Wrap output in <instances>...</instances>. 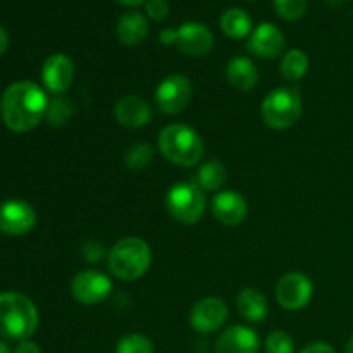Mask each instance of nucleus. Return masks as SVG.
Segmentation results:
<instances>
[{
    "mask_svg": "<svg viewBox=\"0 0 353 353\" xmlns=\"http://www.w3.org/2000/svg\"><path fill=\"white\" fill-rule=\"evenodd\" d=\"M157 147L169 162L181 168H195L205 154L202 137L186 124H171L159 133Z\"/></svg>",
    "mask_w": 353,
    "mask_h": 353,
    "instance_id": "obj_3",
    "label": "nucleus"
},
{
    "mask_svg": "<svg viewBox=\"0 0 353 353\" xmlns=\"http://www.w3.org/2000/svg\"><path fill=\"white\" fill-rule=\"evenodd\" d=\"M228 179V171L221 161H209L202 164L196 171L193 181L203 190V192H216L223 188Z\"/></svg>",
    "mask_w": 353,
    "mask_h": 353,
    "instance_id": "obj_22",
    "label": "nucleus"
},
{
    "mask_svg": "<svg viewBox=\"0 0 353 353\" xmlns=\"http://www.w3.org/2000/svg\"><path fill=\"white\" fill-rule=\"evenodd\" d=\"M212 214L219 223L226 226H238L248 216L247 200L233 190L219 192L212 199Z\"/></svg>",
    "mask_w": 353,
    "mask_h": 353,
    "instance_id": "obj_15",
    "label": "nucleus"
},
{
    "mask_svg": "<svg viewBox=\"0 0 353 353\" xmlns=\"http://www.w3.org/2000/svg\"><path fill=\"white\" fill-rule=\"evenodd\" d=\"M74 103L69 97H65L64 93L62 95H54V99L48 100L47 114H45V119L50 126L61 128L68 123L69 119L74 114Z\"/></svg>",
    "mask_w": 353,
    "mask_h": 353,
    "instance_id": "obj_24",
    "label": "nucleus"
},
{
    "mask_svg": "<svg viewBox=\"0 0 353 353\" xmlns=\"http://www.w3.org/2000/svg\"><path fill=\"white\" fill-rule=\"evenodd\" d=\"M74 78V64L65 54H52L41 68V83L54 95H62Z\"/></svg>",
    "mask_w": 353,
    "mask_h": 353,
    "instance_id": "obj_13",
    "label": "nucleus"
},
{
    "mask_svg": "<svg viewBox=\"0 0 353 353\" xmlns=\"http://www.w3.org/2000/svg\"><path fill=\"white\" fill-rule=\"evenodd\" d=\"M326 3L331 7V9H340L341 6L347 3V0H326Z\"/></svg>",
    "mask_w": 353,
    "mask_h": 353,
    "instance_id": "obj_36",
    "label": "nucleus"
},
{
    "mask_svg": "<svg viewBox=\"0 0 353 353\" xmlns=\"http://www.w3.org/2000/svg\"><path fill=\"white\" fill-rule=\"evenodd\" d=\"M0 353H12L9 345L6 343V340H0Z\"/></svg>",
    "mask_w": 353,
    "mask_h": 353,
    "instance_id": "obj_37",
    "label": "nucleus"
},
{
    "mask_svg": "<svg viewBox=\"0 0 353 353\" xmlns=\"http://www.w3.org/2000/svg\"><path fill=\"white\" fill-rule=\"evenodd\" d=\"M279 17L286 21H296L305 16L309 9V0H272Z\"/></svg>",
    "mask_w": 353,
    "mask_h": 353,
    "instance_id": "obj_27",
    "label": "nucleus"
},
{
    "mask_svg": "<svg viewBox=\"0 0 353 353\" xmlns=\"http://www.w3.org/2000/svg\"><path fill=\"white\" fill-rule=\"evenodd\" d=\"M14 353H41V348L38 347L34 341L24 340V341H19V343H17Z\"/></svg>",
    "mask_w": 353,
    "mask_h": 353,
    "instance_id": "obj_32",
    "label": "nucleus"
},
{
    "mask_svg": "<svg viewBox=\"0 0 353 353\" xmlns=\"http://www.w3.org/2000/svg\"><path fill=\"white\" fill-rule=\"evenodd\" d=\"M116 353H154V343L145 334L131 333L121 338Z\"/></svg>",
    "mask_w": 353,
    "mask_h": 353,
    "instance_id": "obj_26",
    "label": "nucleus"
},
{
    "mask_svg": "<svg viewBox=\"0 0 353 353\" xmlns=\"http://www.w3.org/2000/svg\"><path fill=\"white\" fill-rule=\"evenodd\" d=\"M300 353H336L331 345L324 343V341H317V343L307 345Z\"/></svg>",
    "mask_w": 353,
    "mask_h": 353,
    "instance_id": "obj_31",
    "label": "nucleus"
},
{
    "mask_svg": "<svg viewBox=\"0 0 353 353\" xmlns=\"http://www.w3.org/2000/svg\"><path fill=\"white\" fill-rule=\"evenodd\" d=\"M226 78L238 92H250L259 83L257 65L248 57H233L226 65Z\"/></svg>",
    "mask_w": 353,
    "mask_h": 353,
    "instance_id": "obj_19",
    "label": "nucleus"
},
{
    "mask_svg": "<svg viewBox=\"0 0 353 353\" xmlns=\"http://www.w3.org/2000/svg\"><path fill=\"white\" fill-rule=\"evenodd\" d=\"M112 292V281L109 276L100 271L78 272L71 281V295L81 305H97L102 303Z\"/></svg>",
    "mask_w": 353,
    "mask_h": 353,
    "instance_id": "obj_8",
    "label": "nucleus"
},
{
    "mask_svg": "<svg viewBox=\"0 0 353 353\" xmlns=\"http://www.w3.org/2000/svg\"><path fill=\"white\" fill-rule=\"evenodd\" d=\"M205 193L195 181L176 183L165 193L169 216L181 224H195L205 212Z\"/></svg>",
    "mask_w": 353,
    "mask_h": 353,
    "instance_id": "obj_6",
    "label": "nucleus"
},
{
    "mask_svg": "<svg viewBox=\"0 0 353 353\" xmlns=\"http://www.w3.org/2000/svg\"><path fill=\"white\" fill-rule=\"evenodd\" d=\"M302 112V95L292 86H281L269 92L261 107L262 119L272 130H288L300 119Z\"/></svg>",
    "mask_w": 353,
    "mask_h": 353,
    "instance_id": "obj_5",
    "label": "nucleus"
},
{
    "mask_svg": "<svg viewBox=\"0 0 353 353\" xmlns=\"http://www.w3.org/2000/svg\"><path fill=\"white\" fill-rule=\"evenodd\" d=\"M114 116L123 126L137 130L147 126L152 121V107L145 99L138 95H126L117 100L114 107Z\"/></svg>",
    "mask_w": 353,
    "mask_h": 353,
    "instance_id": "obj_17",
    "label": "nucleus"
},
{
    "mask_svg": "<svg viewBox=\"0 0 353 353\" xmlns=\"http://www.w3.org/2000/svg\"><path fill=\"white\" fill-rule=\"evenodd\" d=\"M176 47L190 57H202L212 50L214 34L205 24L190 21L176 30Z\"/></svg>",
    "mask_w": 353,
    "mask_h": 353,
    "instance_id": "obj_12",
    "label": "nucleus"
},
{
    "mask_svg": "<svg viewBox=\"0 0 353 353\" xmlns=\"http://www.w3.org/2000/svg\"><path fill=\"white\" fill-rule=\"evenodd\" d=\"M47 107V93L40 85L33 81H17L7 86L0 99V117L14 133H28L45 119Z\"/></svg>",
    "mask_w": 353,
    "mask_h": 353,
    "instance_id": "obj_1",
    "label": "nucleus"
},
{
    "mask_svg": "<svg viewBox=\"0 0 353 353\" xmlns=\"http://www.w3.org/2000/svg\"><path fill=\"white\" fill-rule=\"evenodd\" d=\"M116 33L121 43L126 45V47L140 45L148 34L147 16L138 12V10H130V12L123 14L117 21Z\"/></svg>",
    "mask_w": 353,
    "mask_h": 353,
    "instance_id": "obj_18",
    "label": "nucleus"
},
{
    "mask_svg": "<svg viewBox=\"0 0 353 353\" xmlns=\"http://www.w3.org/2000/svg\"><path fill=\"white\" fill-rule=\"evenodd\" d=\"M247 48L261 59H276L285 50V34L272 23H261L248 37Z\"/></svg>",
    "mask_w": 353,
    "mask_h": 353,
    "instance_id": "obj_14",
    "label": "nucleus"
},
{
    "mask_svg": "<svg viewBox=\"0 0 353 353\" xmlns=\"http://www.w3.org/2000/svg\"><path fill=\"white\" fill-rule=\"evenodd\" d=\"M143 7H145V16L150 17L152 21H157V23L168 19L169 10H171L169 9L168 0H147Z\"/></svg>",
    "mask_w": 353,
    "mask_h": 353,
    "instance_id": "obj_30",
    "label": "nucleus"
},
{
    "mask_svg": "<svg viewBox=\"0 0 353 353\" xmlns=\"http://www.w3.org/2000/svg\"><path fill=\"white\" fill-rule=\"evenodd\" d=\"M236 307L240 316L248 323H262L268 317L269 303L268 299L257 288H243L236 296Z\"/></svg>",
    "mask_w": 353,
    "mask_h": 353,
    "instance_id": "obj_20",
    "label": "nucleus"
},
{
    "mask_svg": "<svg viewBox=\"0 0 353 353\" xmlns=\"http://www.w3.org/2000/svg\"><path fill=\"white\" fill-rule=\"evenodd\" d=\"M228 319V305L223 299L205 296L193 305L190 324L200 334H210L219 330Z\"/></svg>",
    "mask_w": 353,
    "mask_h": 353,
    "instance_id": "obj_11",
    "label": "nucleus"
},
{
    "mask_svg": "<svg viewBox=\"0 0 353 353\" xmlns=\"http://www.w3.org/2000/svg\"><path fill=\"white\" fill-rule=\"evenodd\" d=\"M159 40L164 45H176V30L172 28H165L159 33Z\"/></svg>",
    "mask_w": 353,
    "mask_h": 353,
    "instance_id": "obj_33",
    "label": "nucleus"
},
{
    "mask_svg": "<svg viewBox=\"0 0 353 353\" xmlns=\"http://www.w3.org/2000/svg\"><path fill=\"white\" fill-rule=\"evenodd\" d=\"M314 295L312 281L303 272H288L276 285V300L286 310H302Z\"/></svg>",
    "mask_w": 353,
    "mask_h": 353,
    "instance_id": "obj_9",
    "label": "nucleus"
},
{
    "mask_svg": "<svg viewBox=\"0 0 353 353\" xmlns=\"http://www.w3.org/2000/svg\"><path fill=\"white\" fill-rule=\"evenodd\" d=\"M219 26L221 31L233 40H243V38L250 37V33L254 31L252 30V17L243 9H236V7L224 10L219 19Z\"/></svg>",
    "mask_w": 353,
    "mask_h": 353,
    "instance_id": "obj_21",
    "label": "nucleus"
},
{
    "mask_svg": "<svg viewBox=\"0 0 353 353\" xmlns=\"http://www.w3.org/2000/svg\"><path fill=\"white\" fill-rule=\"evenodd\" d=\"M152 265V250L141 238H123L110 248L107 268L121 281H134L147 274Z\"/></svg>",
    "mask_w": 353,
    "mask_h": 353,
    "instance_id": "obj_4",
    "label": "nucleus"
},
{
    "mask_svg": "<svg viewBox=\"0 0 353 353\" xmlns=\"http://www.w3.org/2000/svg\"><path fill=\"white\" fill-rule=\"evenodd\" d=\"M192 93V81L185 74H171L159 83L155 90V103L161 112L174 116L188 107Z\"/></svg>",
    "mask_w": 353,
    "mask_h": 353,
    "instance_id": "obj_7",
    "label": "nucleus"
},
{
    "mask_svg": "<svg viewBox=\"0 0 353 353\" xmlns=\"http://www.w3.org/2000/svg\"><path fill=\"white\" fill-rule=\"evenodd\" d=\"M40 316L30 296L17 292L0 293V338L9 341L30 340L38 330Z\"/></svg>",
    "mask_w": 353,
    "mask_h": 353,
    "instance_id": "obj_2",
    "label": "nucleus"
},
{
    "mask_svg": "<svg viewBox=\"0 0 353 353\" xmlns=\"http://www.w3.org/2000/svg\"><path fill=\"white\" fill-rule=\"evenodd\" d=\"M345 353H353V336L348 340L347 347H345Z\"/></svg>",
    "mask_w": 353,
    "mask_h": 353,
    "instance_id": "obj_38",
    "label": "nucleus"
},
{
    "mask_svg": "<svg viewBox=\"0 0 353 353\" xmlns=\"http://www.w3.org/2000/svg\"><path fill=\"white\" fill-rule=\"evenodd\" d=\"M281 76L288 81H300L309 71V57L300 48H292L281 59Z\"/></svg>",
    "mask_w": 353,
    "mask_h": 353,
    "instance_id": "obj_23",
    "label": "nucleus"
},
{
    "mask_svg": "<svg viewBox=\"0 0 353 353\" xmlns=\"http://www.w3.org/2000/svg\"><path fill=\"white\" fill-rule=\"evenodd\" d=\"M81 255L85 257L86 262H90V264H97V262L103 261V257L107 255V250L105 247H103L102 241L86 240L81 247Z\"/></svg>",
    "mask_w": 353,
    "mask_h": 353,
    "instance_id": "obj_29",
    "label": "nucleus"
},
{
    "mask_svg": "<svg viewBox=\"0 0 353 353\" xmlns=\"http://www.w3.org/2000/svg\"><path fill=\"white\" fill-rule=\"evenodd\" d=\"M261 341L257 333L247 326H231L219 334L214 353H259Z\"/></svg>",
    "mask_w": 353,
    "mask_h": 353,
    "instance_id": "obj_16",
    "label": "nucleus"
},
{
    "mask_svg": "<svg viewBox=\"0 0 353 353\" xmlns=\"http://www.w3.org/2000/svg\"><path fill=\"white\" fill-rule=\"evenodd\" d=\"M152 159H154V148H152V145L134 143L124 154V164L131 171H141V169L148 168Z\"/></svg>",
    "mask_w": 353,
    "mask_h": 353,
    "instance_id": "obj_25",
    "label": "nucleus"
},
{
    "mask_svg": "<svg viewBox=\"0 0 353 353\" xmlns=\"http://www.w3.org/2000/svg\"><path fill=\"white\" fill-rule=\"evenodd\" d=\"M7 47H9V34H7V31L0 26V55L6 54Z\"/></svg>",
    "mask_w": 353,
    "mask_h": 353,
    "instance_id": "obj_34",
    "label": "nucleus"
},
{
    "mask_svg": "<svg viewBox=\"0 0 353 353\" xmlns=\"http://www.w3.org/2000/svg\"><path fill=\"white\" fill-rule=\"evenodd\" d=\"M37 224V212L24 200H6L0 203V233L7 236H23Z\"/></svg>",
    "mask_w": 353,
    "mask_h": 353,
    "instance_id": "obj_10",
    "label": "nucleus"
},
{
    "mask_svg": "<svg viewBox=\"0 0 353 353\" xmlns=\"http://www.w3.org/2000/svg\"><path fill=\"white\" fill-rule=\"evenodd\" d=\"M265 350L268 353H293L295 343H293V338L285 331H272L265 340Z\"/></svg>",
    "mask_w": 353,
    "mask_h": 353,
    "instance_id": "obj_28",
    "label": "nucleus"
},
{
    "mask_svg": "<svg viewBox=\"0 0 353 353\" xmlns=\"http://www.w3.org/2000/svg\"><path fill=\"white\" fill-rule=\"evenodd\" d=\"M119 2L121 6H126V7H138V6H145L147 0H116Z\"/></svg>",
    "mask_w": 353,
    "mask_h": 353,
    "instance_id": "obj_35",
    "label": "nucleus"
}]
</instances>
